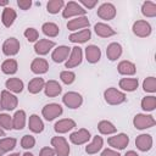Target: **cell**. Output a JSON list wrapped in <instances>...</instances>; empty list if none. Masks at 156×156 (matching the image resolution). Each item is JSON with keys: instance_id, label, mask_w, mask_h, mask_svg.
<instances>
[{"instance_id": "obj_33", "label": "cell", "mask_w": 156, "mask_h": 156, "mask_svg": "<svg viewBox=\"0 0 156 156\" xmlns=\"http://www.w3.org/2000/svg\"><path fill=\"white\" fill-rule=\"evenodd\" d=\"M41 29H43V33L49 37V38H55L60 33V28L56 23L54 22H45L43 26H41Z\"/></svg>"}, {"instance_id": "obj_1", "label": "cell", "mask_w": 156, "mask_h": 156, "mask_svg": "<svg viewBox=\"0 0 156 156\" xmlns=\"http://www.w3.org/2000/svg\"><path fill=\"white\" fill-rule=\"evenodd\" d=\"M104 98L108 105H119V104L124 102L127 99L126 94L116 88H107L104 91Z\"/></svg>"}, {"instance_id": "obj_16", "label": "cell", "mask_w": 156, "mask_h": 156, "mask_svg": "<svg viewBox=\"0 0 156 156\" xmlns=\"http://www.w3.org/2000/svg\"><path fill=\"white\" fill-rule=\"evenodd\" d=\"M55 41L49 40V39H40L35 43L34 45V51L38 55H46L54 46H55Z\"/></svg>"}, {"instance_id": "obj_34", "label": "cell", "mask_w": 156, "mask_h": 156, "mask_svg": "<svg viewBox=\"0 0 156 156\" xmlns=\"http://www.w3.org/2000/svg\"><path fill=\"white\" fill-rule=\"evenodd\" d=\"M18 63L13 58H7L1 63V71L5 74H15L17 72Z\"/></svg>"}, {"instance_id": "obj_32", "label": "cell", "mask_w": 156, "mask_h": 156, "mask_svg": "<svg viewBox=\"0 0 156 156\" xmlns=\"http://www.w3.org/2000/svg\"><path fill=\"white\" fill-rule=\"evenodd\" d=\"M44 85H45L44 79L40 78V77H35V78L29 80V83H28V91L30 94H38V93L41 91V89H44Z\"/></svg>"}, {"instance_id": "obj_11", "label": "cell", "mask_w": 156, "mask_h": 156, "mask_svg": "<svg viewBox=\"0 0 156 156\" xmlns=\"http://www.w3.org/2000/svg\"><path fill=\"white\" fill-rule=\"evenodd\" d=\"M83 60V51L79 46H74L71 49V54L68 60L66 61V68H73L82 63Z\"/></svg>"}, {"instance_id": "obj_21", "label": "cell", "mask_w": 156, "mask_h": 156, "mask_svg": "<svg viewBox=\"0 0 156 156\" xmlns=\"http://www.w3.org/2000/svg\"><path fill=\"white\" fill-rule=\"evenodd\" d=\"M44 91H45V95L49 96V98H55L57 95L61 94L62 91V88L61 85L58 84V82L51 79V80H48L44 85Z\"/></svg>"}, {"instance_id": "obj_9", "label": "cell", "mask_w": 156, "mask_h": 156, "mask_svg": "<svg viewBox=\"0 0 156 156\" xmlns=\"http://www.w3.org/2000/svg\"><path fill=\"white\" fill-rule=\"evenodd\" d=\"M96 15L101 20H105V21L113 20L115 16H116V7L111 2H104L99 6V9L96 11Z\"/></svg>"}, {"instance_id": "obj_23", "label": "cell", "mask_w": 156, "mask_h": 156, "mask_svg": "<svg viewBox=\"0 0 156 156\" xmlns=\"http://www.w3.org/2000/svg\"><path fill=\"white\" fill-rule=\"evenodd\" d=\"M16 17H17V13L12 7H5L1 13V22L6 28H10L13 24Z\"/></svg>"}, {"instance_id": "obj_13", "label": "cell", "mask_w": 156, "mask_h": 156, "mask_svg": "<svg viewBox=\"0 0 156 156\" xmlns=\"http://www.w3.org/2000/svg\"><path fill=\"white\" fill-rule=\"evenodd\" d=\"M20 51V41L16 38H9L2 44V52L6 56H15Z\"/></svg>"}, {"instance_id": "obj_54", "label": "cell", "mask_w": 156, "mask_h": 156, "mask_svg": "<svg viewBox=\"0 0 156 156\" xmlns=\"http://www.w3.org/2000/svg\"><path fill=\"white\" fill-rule=\"evenodd\" d=\"M4 154H5V151H4V150H1V149H0V156H4Z\"/></svg>"}, {"instance_id": "obj_12", "label": "cell", "mask_w": 156, "mask_h": 156, "mask_svg": "<svg viewBox=\"0 0 156 156\" xmlns=\"http://www.w3.org/2000/svg\"><path fill=\"white\" fill-rule=\"evenodd\" d=\"M90 132L85 128H80L76 132H73L71 135H69V140L72 144L74 145H82V144H85L87 141H89L90 139Z\"/></svg>"}, {"instance_id": "obj_15", "label": "cell", "mask_w": 156, "mask_h": 156, "mask_svg": "<svg viewBox=\"0 0 156 156\" xmlns=\"http://www.w3.org/2000/svg\"><path fill=\"white\" fill-rule=\"evenodd\" d=\"M152 136L150 134H140L135 139V146L138 150L146 152L152 147Z\"/></svg>"}, {"instance_id": "obj_6", "label": "cell", "mask_w": 156, "mask_h": 156, "mask_svg": "<svg viewBox=\"0 0 156 156\" xmlns=\"http://www.w3.org/2000/svg\"><path fill=\"white\" fill-rule=\"evenodd\" d=\"M62 112H63L62 106L60 104H55V102L45 105L41 110V115L46 121H52L56 117H60L62 115Z\"/></svg>"}, {"instance_id": "obj_53", "label": "cell", "mask_w": 156, "mask_h": 156, "mask_svg": "<svg viewBox=\"0 0 156 156\" xmlns=\"http://www.w3.org/2000/svg\"><path fill=\"white\" fill-rule=\"evenodd\" d=\"M9 156H20V154H18V152H15V154H11V155H9Z\"/></svg>"}, {"instance_id": "obj_35", "label": "cell", "mask_w": 156, "mask_h": 156, "mask_svg": "<svg viewBox=\"0 0 156 156\" xmlns=\"http://www.w3.org/2000/svg\"><path fill=\"white\" fill-rule=\"evenodd\" d=\"M98 129H99V132H100L101 134H105V135L113 134V133H116V130H117V128L113 126V123L110 122V121H106V119L100 121V122L98 123Z\"/></svg>"}, {"instance_id": "obj_37", "label": "cell", "mask_w": 156, "mask_h": 156, "mask_svg": "<svg viewBox=\"0 0 156 156\" xmlns=\"http://www.w3.org/2000/svg\"><path fill=\"white\" fill-rule=\"evenodd\" d=\"M65 6V1L63 0H50L46 4V10L49 13H58V11L62 10V7Z\"/></svg>"}, {"instance_id": "obj_44", "label": "cell", "mask_w": 156, "mask_h": 156, "mask_svg": "<svg viewBox=\"0 0 156 156\" xmlns=\"http://www.w3.org/2000/svg\"><path fill=\"white\" fill-rule=\"evenodd\" d=\"M24 37L27 38V40L29 43H34L38 40L39 38V32L35 29V28H27L24 30Z\"/></svg>"}, {"instance_id": "obj_28", "label": "cell", "mask_w": 156, "mask_h": 156, "mask_svg": "<svg viewBox=\"0 0 156 156\" xmlns=\"http://www.w3.org/2000/svg\"><path fill=\"white\" fill-rule=\"evenodd\" d=\"M26 124V112L23 110H18L15 112L12 117V128L16 130H21Z\"/></svg>"}, {"instance_id": "obj_14", "label": "cell", "mask_w": 156, "mask_h": 156, "mask_svg": "<svg viewBox=\"0 0 156 156\" xmlns=\"http://www.w3.org/2000/svg\"><path fill=\"white\" fill-rule=\"evenodd\" d=\"M71 49H72V48H69V46L60 45V46H57V48L52 51L51 58H52L56 63H61V62H63L65 60L68 58V56H69V54H71Z\"/></svg>"}, {"instance_id": "obj_40", "label": "cell", "mask_w": 156, "mask_h": 156, "mask_svg": "<svg viewBox=\"0 0 156 156\" xmlns=\"http://www.w3.org/2000/svg\"><path fill=\"white\" fill-rule=\"evenodd\" d=\"M143 89L146 93H155L156 91V78L155 77H147L143 82Z\"/></svg>"}, {"instance_id": "obj_51", "label": "cell", "mask_w": 156, "mask_h": 156, "mask_svg": "<svg viewBox=\"0 0 156 156\" xmlns=\"http://www.w3.org/2000/svg\"><path fill=\"white\" fill-rule=\"evenodd\" d=\"M0 136H5V130L0 127Z\"/></svg>"}, {"instance_id": "obj_27", "label": "cell", "mask_w": 156, "mask_h": 156, "mask_svg": "<svg viewBox=\"0 0 156 156\" xmlns=\"http://www.w3.org/2000/svg\"><path fill=\"white\" fill-rule=\"evenodd\" d=\"M104 146V139L100 136V135H95L93 141L90 144L87 145L85 147V152L89 154V155H94V154H98Z\"/></svg>"}, {"instance_id": "obj_49", "label": "cell", "mask_w": 156, "mask_h": 156, "mask_svg": "<svg viewBox=\"0 0 156 156\" xmlns=\"http://www.w3.org/2000/svg\"><path fill=\"white\" fill-rule=\"evenodd\" d=\"M124 156H139V155H138L135 151L129 150V151H127V152H126V155H124Z\"/></svg>"}, {"instance_id": "obj_3", "label": "cell", "mask_w": 156, "mask_h": 156, "mask_svg": "<svg viewBox=\"0 0 156 156\" xmlns=\"http://www.w3.org/2000/svg\"><path fill=\"white\" fill-rule=\"evenodd\" d=\"M133 124L136 129L143 130V129H147L151 128L156 124L155 118L151 115H144V113H138L134 116L133 118Z\"/></svg>"}, {"instance_id": "obj_43", "label": "cell", "mask_w": 156, "mask_h": 156, "mask_svg": "<svg viewBox=\"0 0 156 156\" xmlns=\"http://www.w3.org/2000/svg\"><path fill=\"white\" fill-rule=\"evenodd\" d=\"M34 145H35V138L33 136V135H29V134H27V135H23L22 136V139H21V146L23 147V149H32V147H34Z\"/></svg>"}, {"instance_id": "obj_50", "label": "cell", "mask_w": 156, "mask_h": 156, "mask_svg": "<svg viewBox=\"0 0 156 156\" xmlns=\"http://www.w3.org/2000/svg\"><path fill=\"white\" fill-rule=\"evenodd\" d=\"M9 4V1L7 0H5V1H0V6H6Z\"/></svg>"}, {"instance_id": "obj_31", "label": "cell", "mask_w": 156, "mask_h": 156, "mask_svg": "<svg viewBox=\"0 0 156 156\" xmlns=\"http://www.w3.org/2000/svg\"><path fill=\"white\" fill-rule=\"evenodd\" d=\"M118 85L124 91H134L138 88L139 82H138V78H122Z\"/></svg>"}, {"instance_id": "obj_45", "label": "cell", "mask_w": 156, "mask_h": 156, "mask_svg": "<svg viewBox=\"0 0 156 156\" xmlns=\"http://www.w3.org/2000/svg\"><path fill=\"white\" fill-rule=\"evenodd\" d=\"M39 156H56L55 155V150L52 147H49V146H45L40 150L39 152Z\"/></svg>"}, {"instance_id": "obj_42", "label": "cell", "mask_w": 156, "mask_h": 156, "mask_svg": "<svg viewBox=\"0 0 156 156\" xmlns=\"http://www.w3.org/2000/svg\"><path fill=\"white\" fill-rule=\"evenodd\" d=\"M60 79L65 83V84H67V85H69V84H72L74 80H76V73L74 72H72V71H62L61 73H60Z\"/></svg>"}, {"instance_id": "obj_26", "label": "cell", "mask_w": 156, "mask_h": 156, "mask_svg": "<svg viewBox=\"0 0 156 156\" xmlns=\"http://www.w3.org/2000/svg\"><path fill=\"white\" fill-rule=\"evenodd\" d=\"M117 71H118L119 74H123V76H133L136 72V67L133 62L124 60V61H121L118 63Z\"/></svg>"}, {"instance_id": "obj_10", "label": "cell", "mask_w": 156, "mask_h": 156, "mask_svg": "<svg viewBox=\"0 0 156 156\" xmlns=\"http://www.w3.org/2000/svg\"><path fill=\"white\" fill-rule=\"evenodd\" d=\"M107 143L110 146H112L113 149H118V150H123L127 147V145L129 144V136L124 133H119L116 134L113 136H110L107 139Z\"/></svg>"}, {"instance_id": "obj_19", "label": "cell", "mask_w": 156, "mask_h": 156, "mask_svg": "<svg viewBox=\"0 0 156 156\" xmlns=\"http://www.w3.org/2000/svg\"><path fill=\"white\" fill-rule=\"evenodd\" d=\"M85 58L89 63H96L101 58V50L96 45H88L85 48Z\"/></svg>"}, {"instance_id": "obj_4", "label": "cell", "mask_w": 156, "mask_h": 156, "mask_svg": "<svg viewBox=\"0 0 156 156\" xmlns=\"http://www.w3.org/2000/svg\"><path fill=\"white\" fill-rule=\"evenodd\" d=\"M87 13V10H84L78 2L76 1H68L66 5H65V9L62 10V16L63 18H71L73 16H85Z\"/></svg>"}, {"instance_id": "obj_24", "label": "cell", "mask_w": 156, "mask_h": 156, "mask_svg": "<svg viewBox=\"0 0 156 156\" xmlns=\"http://www.w3.org/2000/svg\"><path fill=\"white\" fill-rule=\"evenodd\" d=\"M90 38H91V32L88 28L83 29V30H79V32H76V33H72L68 37L69 41H72V43H80V44L88 41Z\"/></svg>"}, {"instance_id": "obj_2", "label": "cell", "mask_w": 156, "mask_h": 156, "mask_svg": "<svg viewBox=\"0 0 156 156\" xmlns=\"http://www.w3.org/2000/svg\"><path fill=\"white\" fill-rule=\"evenodd\" d=\"M18 105V99L16 95L11 94L9 90H2L0 93V106L4 110L12 111L17 107Z\"/></svg>"}, {"instance_id": "obj_39", "label": "cell", "mask_w": 156, "mask_h": 156, "mask_svg": "<svg viewBox=\"0 0 156 156\" xmlns=\"http://www.w3.org/2000/svg\"><path fill=\"white\" fill-rule=\"evenodd\" d=\"M16 144H17V140L15 138H1L0 139V149L4 150L5 152L13 150Z\"/></svg>"}, {"instance_id": "obj_38", "label": "cell", "mask_w": 156, "mask_h": 156, "mask_svg": "<svg viewBox=\"0 0 156 156\" xmlns=\"http://www.w3.org/2000/svg\"><path fill=\"white\" fill-rule=\"evenodd\" d=\"M141 108L144 111H154L156 108V96L150 95V96H145L141 100Z\"/></svg>"}, {"instance_id": "obj_46", "label": "cell", "mask_w": 156, "mask_h": 156, "mask_svg": "<svg viewBox=\"0 0 156 156\" xmlns=\"http://www.w3.org/2000/svg\"><path fill=\"white\" fill-rule=\"evenodd\" d=\"M17 6L21 10H29V7L32 6V1L30 0H17Z\"/></svg>"}, {"instance_id": "obj_7", "label": "cell", "mask_w": 156, "mask_h": 156, "mask_svg": "<svg viewBox=\"0 0 156 156\" xmlns=\"http://www.w3.org/2000/svg\"><path fill=\"white\" fill-rule=\"evenodd\" d=\"M62 102L68 107V108H78L83 104V98L79 93L77 91H68L63 95Z\"/></svg>"}, {"instance_id": "obj_30", "label": "cell", "mask_w": 156, "mask_h": 156, "mask_svg": "<svg viewBox=\"0 0 156 156\" xmlns=\"http://www.w3.org/2000/svg\"><path fill=\"white\" fill-rule=\"evenodd\" d=\"M5 87L9 91H12V93H22L23 90V82L20 79V78H9L6 82H5Z\"/></svg>"}, {"instance_id": "obj_55", "label": "cell", "mask_w": 156, "mask_h": 156, "mask_svg": "<svg viewBox=\"0 0 156 156\" xmlns=\"http://www.w3.org/2000/svg\"><path fill=\"white\" fill-rule=\"evenodd\" d=\"M0 110H1V106H0Z\"/></svg>"}, {"instance_id": "obj_52", "label": "cell", "mask_w": 156, "mask_h": 156, "mask_svg": "<svg viewBox=\"0 0 156 156\" xmlns=\"http://www.w3.org/2000/svg\"><path fill=\"white\" fill-rule=\"evenodd\" d=\"M22 156H34V155H33V154H30V152H24Z\"/></svg>"}, {"instance_id": "obj_22", "label": "cell", "mask_w": 156, "mask_h": 156, "mask_svg": "<svg viewBox=\"0 0 156 156\" xmlns=\"http://www.w3.org/2000/svg\"><path fill=\"white\" fill-rule=\"evenodd\" d=\"M94 30H95L96 35H99L101 38H108V37H112L116 34V30L112 29V27H110L108 24L102 23V22H98L94 26Z\"/></svg>"}, {"instance_id": "obj_41", "label": "cell", "mask_w": 156, "mask_h": 156, "mask_svg": "<svg viewBox=\"0 0 156 156\" xmlns=\"http://www.w3.org/2000/svg\"><path fill=\"white\" fill-rule=\"evenodd\" d=\"M0 127L4 130L12 129V117L7 113H0Z\"/></svg>"}, {"instance_id": "obj_48", "label": "cell", "mask_w": 156, "mask_h": 156, "mask_svg": "<svg viewBox=\"0 0 156 156\" xmlns=\"http://www.w3.org/2000/svg\"><path fill=\"white\" fill-rule=\"evenodd\" d=\"M101 156H121L117 151L112 150V149H105L102 152H101Z\"/></svg>"}, {"instance_id": "obj_8", "label": "cell", "mask_w": 156, "mask_h": 156, "mask_svg": "<svg viewBox=\"0 0 156 156\" xmlns=\"http://www.w3.org/2000/svg\"><path fill=\"white\" fill-rule=\"evenodd\" d=\"M132 29H133V33L136 37H139V38H146V37H149L151 34V30H152L150 23L146 22V21H144V20L135 21L133 23Z\"/></svg>"}, {"instance_id": "obj_47", "label": "cell", "mask_w": 156, "mask_h": 156, "mask_svg": "<svg viewBox=\"0 0 156 156\" xmlns=\"http://www.w3.org/2000/svg\"><path fill=\"white\" fill-rule=\"evenodd\" d=\"M96 4H98V0H91V1H89V0H88V1H87V0H80V4H79V5H80V6L83 5V6H85L87 9H93Z\"/></svg>"}, {"instance_id": "obj_25", "label": "cell", "mask_w": 156, "mask_h": 156, "mask_svg": "<svg viewBox=\"0 0 156 156\" xmlns=\"http://www.w3.org/2000/svg\"><path fill=\"white\" fill-rule=\"evenodd\" d=\"M122 55V45L118 43H111L108 44L106 49V56L110 61H116Z\"/></svg>"}, {"instance_id": "obj_36", "label": "cell", "mask_w": 156, "mask_h": 156, "mask_svg": "<svg viewBox=\"0 0 156 156\" xmlns=\"http://www.w3.org/2000/svg\"><path fill=\"white\" fill-rule=\"evenodd\" d=\"M141 13L145 17H155L156 16V4L152 1H145L141 5Z\"/></svg>"}, {"instance_id": "obj_5", "label": "cell", "mask_w": 156, "mask_h": 156, "mask_svg": "<svg viewBox=\"0 0 156 156\" xmlns=\"http://www.w3.org/2000/svg\"><path fill=\"white\" fill-rule=\"evenodd\" d=\"M52 149L55 150L56 156H68L69 155V145L63 136H54L51 139Z\"/></svg>"}, {"instance_id": "obj_18", "label": "cell", "mask_w": 156, "mask_h": 156, "mask_svg": "<svg viewBox=\"0 0 156 156\" xmlns=\"http://www.w3.org/2000/svg\"><path fill=\"white\" fill-rule=\"evenodd\" d=\"M76 127V122L71 118H63V119H60L55 123L54 126V129L56 133L58 134H63V133H67L68 130L73 129Z\"/></svg>"}, {"instance_id": "obj_17", "label": "cell", "mask_w": 156, "mask_h": 156, "mask_svg": "<svg viewBox=\"0 0 156 156\" xmlns=\"http://www.w3.org/2000/svg\"><path fill=\"white\" fill-rule=\"evenodd\" d=\"M89 24H90V22L88 20V17L79 16L73 20H69L67 22V28H68V30H77V29H82V28H88Z\"/></svg>"}, {"instance_id": "obj_29", "label": "cell", "mask_w": 156, "mask_h": 156, "mask_svg": "<svg viewBox=\"0 0 156 156\" xmlns=\"http://www.w3.org/2000/svg\"><path fill=\"white\" fill-rule=\"evenodd\" d=\"M28 128L33 133H41L44 130V123L38 115H32V116H29Z\"/></svg>"}, {"instance_id": "obj_20", "label": "cell", "mask_w": 156, "mask_h": 156, "mask_svg": "<svg viewBox=\"0 0 156 156\" xmlns=\"http://www.w3.org/2000/svg\"><path fill=\"white\" fill-rule=\"evenodd\" d=\"M49 69V63L45 58H34L30 63V71L35 74H44Z\"/></svg>"}]
</instances>
